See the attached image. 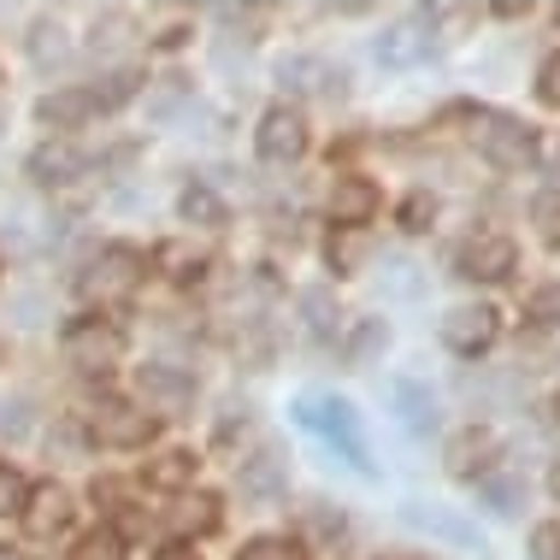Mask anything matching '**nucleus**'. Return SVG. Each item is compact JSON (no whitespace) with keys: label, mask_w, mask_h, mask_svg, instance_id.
I'll return each mask as SVG.
<instances>
[{"label":"nucleus","mask_w":560,"mask_h":560,"mask_svg":"<svg viewBox=\"0 0 560 560\" xmlns=\"http://www.w3.org/2000/svg\"><path fill=\"white\" fill-rule=\"evenodd\" d=\"M295 419L313 436H325V443L337 448L354 472H372V448H366V431H360L354 401H342V396H301L295 401Z\"/></svg>","instance_id":"nucleus-1"},{"label":"nucleus","mask_w":560,"mask_h":560,"mask_svg":"<svg viewBox=\"0 0 560 560\" xmlns=\"http://www.w3.org/2000/svg\"><path fill=\"white\" fill-rule=\"evenodd\" d=\"M59 354H66V366H78L83 377H107L118 360H125V330L113 319H101V313H83V319H71L59 330Z\"/></svg>","instance_id":"nucleus-2"},{"label":"nucleus","mask_w":560,"mask_h":560,"mask_svg":"<svg viewBox=\"0 0 560 560\" xmlns=\"http://www.w3.org/2000/svg\"><path fill=\"white\" fill-rule=\"evenodd\" d=\"M142 278H148V260L136 248H101L95 260H89V271L78 278V290L89 301H101V307H113V301H130L142 290Z\"/></svg>","instance_id":"nucleus-3"},{"label":"nucleus","mask_w":560,"mask_h":560,"mask_svg":"<svg viewBox=\"0 0 560 560\" xmlns=\"http://www.w3.org/2000/svg\"><path fill=\"white\" fill-rule=\"evenodd\" d=\"M472 142H478V154L490 160L495 172H525V165H537L532 125H520V118H508V113H478Z\"/></svg>","instance_id":"nucleus-4"},{"label":"nucleus","mask_w":560,"mask_h":560,"mask_svg":"<svg viewBox=\"0 0 560 560\" xmlns=\"http://www.w3.org/2000/svg\"><path fill=\"white\" fill-rule=\"evenodd\" d=\"M154 431H160L154 413H142V407H130L118 396H101L95 407H89V436L107 443V448H148V443H154Z\"/></svg>","instance_id":"nucleus-5"},{"label":"nucleus","mask_w":560,"mask_h":560,"mask_svg":"<svg viewBox=\"0 0 560 560\" xmlns=\"http://www.w3.org/2000/svg\"><path fill=\"white\" fill-rule=\"evenodd\" d=\"M495 337H502V313L490 307V301H460V307L443 313V348L460 360H478L490 354Z\"/></svg>","instance_id":"nucleus-6"},{"label":"nucleus","mask_w":560,"mask_h":560,"mask_svg":"<svg viewBox=\"0 0 560 560\" xmlns=\"http://www.w3.org/2000/svg\"><path fill=\"white\" fill-rule=\"evenodd\" d=\"M136 389H142V401H148L154 419H184L195 407V377L184 366H165V360L136 366Z\"/></svg>","instance_id":"nucleus-7"},{"label":"nucleus","mask_w":560,"mask_h":560,"mask_svg":"<svg viewBox=\"0 0 560 560\" xmlns=\"http://www.w3.org/2000/svg\"><path fill=\"white\" fill-rule=\"evenodd\" d=\"M307 118H301L290 101H278V107L260 113V130H254V148H260L266 165H295L301 154H307Z\"/></svg>","instance_id":"nucleus-8"},{"label":"nucleus","mask_w":560,"mask_h":560,"mask_svg":"<svg viewBox=\"0 0 560 560\" xmlns=\"http://www.w3.org/2000/svg\"><path fill=\"white\" fill-rule=\"evenodd\" d=\"M431 19L436 12H401V19L377 36V66L384 71H413L419 59H431Z\"/></svg>","instance_id":"nucleus-9"},{"label":"nucleus","mask_w":560,"mask_h":560,"mask_svg":"<svg viewBox=\"0 0 560 560\" xmlns=\"http://www.w3.org/2000/svg\"><path fill=\"white\" fill-rule=\"evenodd\" d=\"M278 83L290 89V95H319V101L348 95V71L337 66V59H325V54H290V59H278Z\"/></svg>","instance_id":"nucleus-10"},{"label":"nucleus","mask_w":560,"mask_h":560,"mask_svg":"<svg viewBox=\"0 0 560 560\" xmlns=\"http://www.w3.org/2000/svg\"><path fill=\"white\" fill-rule=\"evenodd\" d=\"M71 513H78V502H71L66 483H36V490L24 495L19 520H24V532L36 537V542H54V537L71 525Z\"/></svg>","instance_id":"nucleus-11"},{"label":"nucleus","mask_w":560,"mask_h":560,"mask_svg":"<svg viewBox=\"0 0 560 560\" xmlns=\"http://www.w3.org/2000/svg\"><path fill=\"white\" fill-rule=\"evenodd\" d=\"M495 454H502V436H495L490 425H466V431H454L448 436V448H443V466L454 478H490V466H495Z\"/></svg>","instance_id":"nucleus-12"},{"label":"nucleus","mask_w":560,"mask_h":560,"mask_svg":"<svg viewBox=\"0 0 560 560\" xmlns=\"http://www.w3.org/2000/svg\"><path fill=\"white\" fill-rule=\"evenodd\" d=\"M513 266H520V248H513L508 236H495V231H478L460 248V278H472V283H508Z\"/></svg>","instance_id":"nucleus-13"},{"label":"nucleus","mask_w":560,"mask_h":560,"mask_svg":"<svg viewBox=\"0 0 560 560\" xmlns=\"http://www.w3.org/2000/svg\"><path fill=\"white\" fill-rule=\"evenodd\" d=\"M377 207H384V189H377L372 177L348 172V177L330 184V219H337V231H360V224H372Z\"/></svg>","instance_id":"nucleus-14"},{"label":"nucleus","mask_w":560,"mask_h":560,"mask_svg":"<svg viewBox=\"0 0 560 560\" xmlns=\"http://www.w3.org/2000/svg\"><path fill=\"white\" fill-rule=\"evenodd\" d=\"M236 483H242V495H248V502H278V495L290 490V460H283V448L278 443H260L248 460H242Z\"/></svg>","instance_id":"nucleus-15"},{"label":"nucleus","mask_w":560,"mask_h":560,"mask_svg":"<svg viewBox=\"0 0 560 560\" xmlns=\"http://www.w3.org/2000/svg\"><path fill=\"white\" fill-rule=\"evenodd\" d=\"M401 520L413 525V532L436 537V542H454V549H478V555H483V542H478V532H472V525H466L460 513L436 508V502H407V508H401Z\"/></svg>","instance_id":"nucleus-16"},{"label":"nucleus","mask_w":560,"mask_h":560,"mask_svg":"<svg viewBox=\"0 0 560 560\" xmlns=\"http://www.w3.org/2000/svg\"><path fill=\"white\" fill-rule=\"evenodd\" d=\"M389 401H396V413H401L407 431H436V396H431L425 377L396 372V377H389Z\"/></svg>","instance_id":"nucleus-17"},{"label":"nucleus","mask_w":560,"mask_h":560,"mask_svg":"<svg viewBox=\"0 0 560 560\" xmlns=\"http://www.w3.org/2000/svg\"><path fill=\"white\" fill-rule=\"evenodd\" d=\"M89 118H95V101H89V89H54V95L36 101V125L66 136V130H83Z\"/></svg>","instance_id":"nucleus-18"},{"label":"nucleus","mask_w":560,"mask_h":560,"mask_svg":"<svg viewBox=\"0 0 560 560\" xmlns=\"http://www.w3.org/2000/svg\"><path fill=\"white\" fill-rule=\"evenodd\" d=\"M24 48H30V66H36V71H54V66H66V59H71V30L59 24L54 12H42V19L30 24Z\"/></svg>","instance_id":"nucleus-19"},{"label":"nucleus","mask_w":560,"mask_h":560,"mask_svg":"<svg viewBox=\"0 0 560 560\" xmlns=\"http://www.w3.org/2000/svg\"><path fill=\"white\" fill-rule=\"evenodd\" d=\"M78 172H83V154L71 142H42L36 154H30V177H36L42 189H48V184H71Z\"/></svg>","instance_id":"nucleus-20"},{"label":"nucleus","mask_w":560,"mask_h":560,"mask_svg":"<svg viewBox=\"0 0 560 560\" xmlns=\"http://www.w3.org/2000/svg\"><path fill=\"white\" fill-rule=\"evenodd\" d=\"M195 472H201V460H195L189 448H165V454H154V460H148L142 478L154 483V490H189Z\"/></svg>","instance_id":"nucleus-21"},{"label":"nucleus","mask_w":560,"mask_h":560,"mask_svg":"<svg viewBox=\"0 0 560 560\" xmlns=\"http://www.w3.org/2000/svg\"><path fill=\"white\" fill-rule=\"evenodd\" d=\"M301 319H307V330H313L319 342H337V330H342L337 295H330L325 283H313V290H301Z\"/></svg>","instance_id":"nucleus-22"},{"label":"nucleus","mask_w":560,"mask_h":560,"mask_svg":"<svg viewBox=\"0 0 560 560\" xmlns=\"http://www.w3.org/2000/svg\"><path fill=\"white\" fill-rule=\"evenodd\" d=\"M189 30H195V19L184 7H154L148 12V42H154V48H184Z\"/></svg>","instance_id":"nucleus-23"},{"label":"nucleus","mask_w":560,"mask_h":560,"mask_svg":"<svg viewBox=\"0 0 560 560\" xmlns=\"http://www.w3.org/2000/svg\"><path fill=\"white\" fill-rule=\"evenodd\" d=\"M177 219H184V224H207V231H213V224H224V201L207 184H189L184 195H177Z\"/></svg>","instance_id":"nucleus-24"},{"label":"nucleus","mask_w":560,"mask_h":560,"mask_svg":"<svg viewBox=\"0 0 560 560\" xmlns=\"http://www.w3.org/2000/svg\"><path fill=\"white\" fill-rule=\"evenodd\" d=\"M532 224H537V236L549 242V248H560V177H549V184L537 189V201H532Z\"/></svg>","instance_id":"nucleus-25"},{"label":"nucleus","mask_w":560,"mask_h":560,"mask_svg":"<svg viewBox=\"0 0 560 560\" xmlns=\"http://www.w3.org/2000/svg\"><path fill=\"white\" fill-rule=\"evenodd\" d=\"M154 266L165 271V278H177V283H189V278H201V266H207V254H195L189 242H165V248L154 254Z\"/></svg>","instance_id":"nucleus-26"},{"label":"nucleus","mask_w":560,"mask_h":560,"mask_svg":"<svg viewBox=\"0 0 560 560\" xmlns=\"http://www.w3.org/2000/svg\"><path fill=\"white\" fill-rule=\"evenodd\" d=\"M478 502L490 508V513H502V520H513L525 502V483H513V478H478Z\"/></svg>","instance_id":"nucleus-27"},{"label":"nucleus","mask_w":560,"mask_h":560,"mask_svg":"<svg viewBox=\"0 0 560 560\" xmlns=\"http://www.w3.org/2000/svg\"><path fill=\"white\" fill-rule=\"evenodd\" d=\"M219 495H189L184 508H177V525H184V532H195V537H207V532H219Z\"/></svg>","instance_id":"nucleus-28"},{"label":"nucleus","mask_w":560,"mask_h":560,"mask_svg":"<svg viewBox=\"0 0 560 560\" xmlns=\"http://www.w3.org/2000/svg\"><path fill=\"white\" fill-rule=\"evenodd\" d=\"M136 83H142V71L125 66V71H113L101 89H89V101H95V113H113V107H125V101L136 95Z\"/></svg>","instance_id":"nucleus-29"},{"label":"nucleus","mask_w":560,"mask_h":560,"mask_svg":"<svg viewBox=\"0 0 560 560\" xmlns=\"http://www.w3.org/2000/svg\"><path fill=\"white\" fill-rule=\"evenodd\" d=\"M360 254H366V242H360V231H330V242H325V260H330V271H337V278H348V271L360 266Z\"/></svg>","instance_id":"nucleus-30"},{"label":"nucleus","mask_w":560,"mask_h":560,"mask_svg":"<svg viewBox=\"0 0 560 560\" xmlns=\"http://www.w3.org/2000/svg\"><path fill=\"white\" fill-rule=\"evenodd\" d=\"M71 560H125V537H118L113 525H101V532L78 537V549H71Z\"/></svg>","instance_id":"nucleus-31"},{"label":"nucleus","mask_w":560,"mask_h":560,"mask_svg":"<svg viewBox=\"0 0 560 560\" xmlns=\"http://www.w3.org/2000/svg\"><path fill=\"white\" fill-rule=\"evenodd\" d=\"M236 560H307V549L295 537H248Z\"/></svg>","instance_id":"nucleus-32"},{"label":"nucleus","mask_w":560,"mask_h":560,"mask_svg":"<svg viewBox=\"0 0 560 560\" xmlns=\"http://www.w3.org/2000/svg\"><path fill=\"white\" fill-rule=\"evenodd\" d=\"M384 342H389V325L384 319H360V330L348 337V360H354V366H372V354Z\"/></svg>","instance_id":"nucleus-33"},{"label":"nucleus","mask_w":560,"mask_h":560,"mask_svg":"<svg viewBox=\"0 0 560 560\" xmlns=\"http://www.w3.org/2000/svg\"><path fill=\"white\" fill-rule=\"evenodd\" d=\"M525 319L532 325H560V283H537L525 295Z\"/></svg>","instance_id":"nucleus-34"},{"label":"nucleus","mask_w":560,"mask_h":560,"mask_svg":"<svg viewBox=\"0 0 560 560\" xmlns=\"http://www.w3.org/2000/svg\"><path fill=\"white\" fill-rule=\"evenodd\" d=\"M466 30H472V12H466V7H454V12H436V19H431V36H436V48H454V42H466Z\"/></svg>","instance_id":"nucleus-35"},{"label":"nucleus","mask_w":560,"mask_h":560,"mask_svg":"<svg viewBox=\"0 0 560 560\" xmlns=\"http://www.w3.org/2000/svg\"><path fill=\"white\" fill-rule=\"evenodd\" d=\"M431 219H436V201H431V195L425 189H413V195H407V201H401V231H431Z\"/></svg>","instance_id":"nucleus-36"},{"label":"nucleus","mask_w":560,"mask_h":560,"mask_svg":"<svg viewBox=\"0 0 560 560\" xmlns=\"http://www.w3.org/2000/svg\"><path fill=\"white\" fill-rule=\"evenodd\" d=\"M219 24L224 30H242V42H260L266 12H254V7H219Z\"/></svg>","instance_id":"nucleus-37"},{"label":"nucleus","mask_w":560,"mask_h":560,"mask_svg":"<svg viewBox=\"0 0 560 560\" xmlns=\"http://www.w3.org/2000/svg\"><path fill=\"white\" fill-rule=\"evenodd\" d=\"M24 478H19V466L12 460H0V520H7V513H19L24 508Z\"/></svg>","instance_id":"nucleus-38"},{"label":"nucleus","mask_w":560,"mask_h":560,"mask_svg":"<svg viewBox=\"0 0 560 560\" xmlns=\"http://www.w3.org/2000/svg\"><path fill=\"white\" fill-rule=\"evenodd\" d=\"M537 101L542 107H555L560 113V54L542 59V71H537Z\"/></svg>","instance_id":"nucleus-39"},{"label":"nucleus","mask_w":560,"mask_h":560,"mask_svg":"<svg viewBox=\"0 0 560 560\" xmlns=\"http://www.w3.org/2000/svg\"><path fill=\"white\" fill-rule=\"evenodd\" d=\"M532 560H560V525H537L532 532Z\"/></svg>","instance_id":"nucleus-40"},{"label":"nucleus","mask_w":560,"mask_h":560,"mask_svg":"<svg viewBox=\"0 0 560 560\" xmlns=\"http://www.w3.org/2000/svg\"><path fill=\"white\" fill-rule=\"evenodd\" d=\"M0 431H7V436H24V431H30V419H24V401L0 407Z\"/></svg>","instance_id":"nucleus-41"},{"label":"nucleus","mask_w":560,"mask_h":560,"mask_svg":"<svg viewBox=\"0 0 560 560\" xmlns=\"http://www.w3.org/2000/svg\"><path fill=\"white\" fill-rule=\"evenodd\" d=\"M319 532H342V513H330V502H313V513H307Z\"/></svg>","instance_id":"nucleus-42"},{"label":"nucleus","mask_w":560,"mask_h":560,"mask_svg":"<svg viewBox=\"0 0 560 560\" xmlns=\"http://www.w3.org/2000/svg\"><path fill=\"white\" fill-rule=\"evenodd\" d=\"M154 560H201V555H195V549H189V542H172V549H160Z\"/></svg>","instance_id":"nucleus-43"},{"label":"nucleus","mask_w":560,"mask_h":560,"mask_svg":"<svg viewBox=\"0 0 560 560\" xmlns=\"http://www.w3.org/2000/svg\"><path fill=\"white\" fill-rule=\"evenodd\" d=\"M555 490H560V466H555Z\"/></svg>","instance_id":"nucleus-44"},{"label":"nucleus","mask_w":560,"mask_h":560,"mask_svg":"<svg viewBox=\"0 0 560 560\" xmlns=\"http://www.w3.org/2000/svg\"><path fill=\"white\" fill-rule=\"evenodd\" d=\"M555 24H560V7H555Z\"/></svg>","instance_id":"nucleus-45"},{"label":"nucleus","mask_w":560,"mask_h":560,"mask_svg":"<svg viewBox=\"0 0 560 560\" xmlns=\"http://www.w3.org/2000/svg\"><path fill=\"white\" fill-rule=\"evenodd\" d=\"M555 407H560V401H555Z\"/></svg>","instance_id":"nucleus-46"}]
</instances>
